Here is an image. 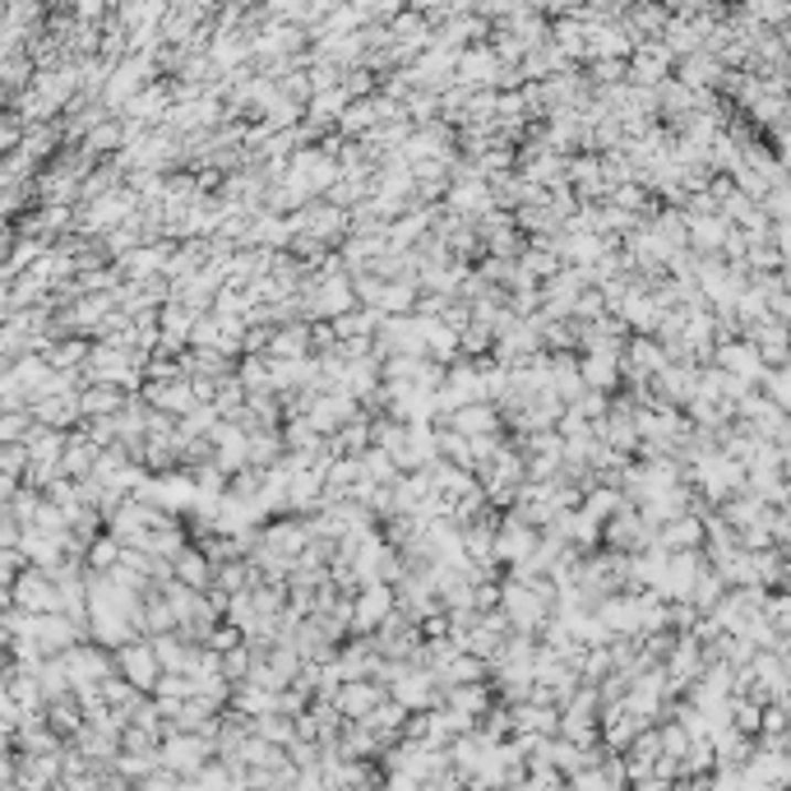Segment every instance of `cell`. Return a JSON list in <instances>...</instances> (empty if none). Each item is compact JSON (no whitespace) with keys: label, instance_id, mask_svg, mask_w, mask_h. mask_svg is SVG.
Here are the masks:
<instances>
[{"label":"cell","instance_id":"1","mask_svg":"<svg viewBox=\"0 0 791 791\" xmlns=\"http://www.w3.org/2000/svg\"><path fill=\"white\" fill-rule=\"evenodd\" d=\"M162 769L167 773H190V778H200L204 773V759H209V740L204 736H185V731H177V736H167L162 740Z\"/></svg>","mask_w":791,"mask_h":791},{"label":"cell","instance_id":"2","mask_svg":"<svg viewBox=\"0 0 791 791\" xmlns=\"http://www.w3.org/2000/svg\"><path fill=\"white\" fill-rule=\"evenodd\" d=\"M116 662H121V681H130L135 690H158L162 685L158 681L162 658H158V649H149V643H126Z\"/></svg>","mask_w":791,"mask_h":791},{"label":"cell","instance_id":"3","mask_svg":"<svg viewBox=\"0 0 791 791\" xmlns=\"http://www.w3.org/2000/svg\"><path fill=\"white\" fill-rule=\"evenodd\" d=\"M380 704H389V699H385V690L371 685V681H348L339 694H333V708L356 717V723H371V717L380 713Z\"/></svg>","mask_w":791,"mask_h":791},{"label":"cell","instance_id":"4","mask_svg":"<svg viewBox=\"0 0 791 791\" xmlns=\"http://www.w3.org/2000/svg\"><path fill=\"white\" fill-rule=\"evenodd\" d=\"M14 602L23 611H42V616H56L61 611V597H56V584L46 579V574H23V579L14 584Z\"/></svg>","mask_w":791,"mask_h":791},{"label":"cell","instance_id":"5","mask_svg":"<svg viewBox=\"0 0 791 791\" xmlns=\"http://www.w3.org/2000/svg\"><path fill=\"white\" fill-rule=\"evenodd\" d=\"M394 704L403 708H430V676L426 671H413V676L394 681Z\"/></svg>","mask_w":791,"mask_h":791},{"label":"cell","instance_id":"6","mask_svg":"<svg viewBox=\"0 0 791 791\" xmlns=\"http://www.w3.org/2000/svg\"><path fill=\"white\" fill-rule=\"evenodd\" d=\"M385 611H389V592H385V588L362 592V597H356V630L380 626V620H385Z\"/></svg>","mask_w":791,"mask_h":791},{"label":"cell","instance_id":"7","mask_svg":"<svg viewBox=\"0 0 791 791\" xmlns=\"http://www.w3.org/2000/svg\"><path fill=\"white\" fill-rule=\"evenodd\" d=\"M449 708H459V713H468V717H477V713H487V690L482 685H459V690H449Z\"/></svg>","mask_w":791,"mask_h":791},{"label":"cell","instance_id":"8","mask_svg":"<svg viewBox=\"0 0 791 791\" xmlns=\"http://www.w3.org/2000/svg\"><path fill=\"white\" fill-rule=\"evenodd\" d=\"M79 403H84V413H98V417H111V413H116V407H121V394H116V389H107V385H98V389H88V394H84Z\"/></svg>","mask_w":791,"mask_h":791},{"label":"cell","instance_id":"9","mask_svg":"<svg viewBox=\"0 0 791 791\" xmlns=\"http://www.w3.org/2000/svg\"><path fill=\"white\" fill-rule=\"evenodd\" d=\"M177 574H181V579H190V584H204V560H200V556H185V560L177 565Z\"/></svg>","mask_w":791,"mask_h":791},{"label":"cell","instance_id":"10","mask_svg":"<svg viewBox=\"0 0 791 791\" xmlns=\"http://www.w3.org/2000/svg\"><path fill=\"white\" fill-rule=\"evenodd\" d=\"M209 649H218V653H223V649H236V630L223 626L218 634H209Z\"/></svg>","mask_w":791,"mask_h":791}]
</instances>
